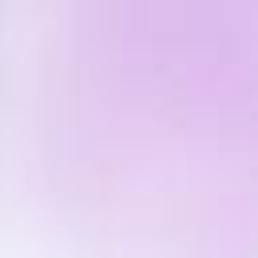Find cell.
Instances as JSON below:
<instances>
[{
    "label": "cell",
    "mask_w": 258,
    "mask_h": 258,
    "mask_svg": "<svg viewBox=\"0 0 258 258\" xmlns=\"http://www.w3.org/2000/svg\"><path fill=\"white\" fill-rule=\"evenodd\" d=\"M0 258H254V32L222 0L0 4Z\"/></svg>",
    "instance_id": "1"
}]
</instances>
